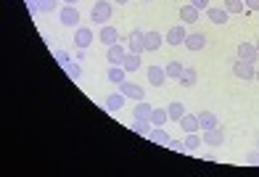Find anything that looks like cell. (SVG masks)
<instances>
[{"label":"cell","instance_id":"obj_12","mask_svg":"<svg viewBox=\"0 0 259 177\" xmlns=\"http://www.w3.org/2000/svg\"><path fill=\"white\" fill-rule=\"evenodd\" d=\"M98 37H101V42L106 45V48H109V45L119 42V32H116V27H111V24H103L101 32H98Z\"/></svg>","mask_w":259,"mask_h":177},{"label":"cell","instance_id":"obj_22","mask_svg":"<svg viewBox=\"0 0 259 177\" xmlns=\"http://www.w3.org/2000/svg\"><path fill=\"white\" fill-rule=\"evenodd\" d=\"M180 127L185 129V132H196V129L201 127V124H198V116H196V114H183Z\"/></svg>","mask_w":259,"mask_h":177},{"label":"cell","instance_id":"obj_34","mask_svg":"<svg viewBox=\"0 0 259 177\" xmlns=\"http://www.w3.org/2000/svg\"><path fill=\"white\" fill-rule=\"evenodd\" d=\"M246 164H251V167H259V148L246 153Z\"/></svg>","mask_w":259,"mask_h":177},{"label":"cell","instance_id":"obj_23","mask_svg":"<svg viewBox=\"0 0 259 177\" xmlns=\"http://www.w3.org/2000/svg\"><path fill=\"white\" fill-rule=\"evenodd\" d=\"M198 124H201V129H211V127H220L217 116L211 114V111H201V114H198Z\"/></svg>","mask_w":259,"mask_h":177},{"label":"cell","instance_id":"obj_38","mask_svg":"<svg viewBox=\"0 0 259 177\" xmlns=\"http://www.w3.org/2000/svg\"><path fill=\"white\" fill-rule=\"evenodd\" d=\"M27 6H29L32 14H37V0H27Z\"/></svg>","mask_w":259,"mask_h":177},{"label":"cell","instance_id":"obj_41","mask_svg":"<svg viewBox=\"0 0 259 177\" xmlns=\"http://www.w3.org/2000/svg\"><path fill=\"white\" fill-rule=\"evenodd\" d=\"M254 45H256V51H259V40H256V42H254Z\"/></svg>","mask_w":259,"mask_h":177},{"label":"cell","instance_id":"obj_31","mask_svg":"<svg viewBox=\"0 0 259 177\" xmlns=\"http://www.w3.org/2000/svg\"><path fill=\"white\" fill-rule=\"evenodd\" d=\"M58 0H37V14H51V11H56Z\"/></svg>","mask_w":259,"mask_h":177},{"label":"cell","instance_id":"obj_8","mask_svg":"<svg viewBox=\"0 0 259 177\" xmlns=\"http://www.w3.org/2000/svg\"><path fill=\"white\" fill-rule=\"evenodd\" d=\"M93 40H96V34H93L90 27H77V29H74V45H77V48L85 51Z\"/></svg>","mask_w":259,"mask_h":177},{"label":"cell","instance_id":"obj_10","mask_svg":"<svg viewBox=\"0 0 259 177\" xmlns=\"http://www.w3.org/2000/svg\"><path fill=\"white\" fill-rule=\"evenodd\" d=\"M119 93H124V96H127V98H133V101H143V96H146L143 87L135 85V82H127V79L119 85Z\"/></svg>","mask_w":259,"mask_h":177},{"label":"cell","instance_id":"obj_43","mask_svg":"<svg viewBox=\"0 0 259 177\" xmlns=\"http://www.w3.org/2000/svg\"><path fill=\"white\" fill-rule=\"evenodd\" d=\"M143 3H151V0H143Z\"/></svg>","mask_w":259,"mask_h":177},{"label":"cell","instance_id":"obj_42","mask_svg":"<svg viewBox=\"0 0 259 177\" xmlns=\"http://www.w3.org/2000/svg\"><path fill=\"white\" fill-rule=\"evenodd\" d=\"M254 79H259V72H256V77H254Z\"/></svg>","mask_w":259,"mask_h":177},{"label":"cell","instance_id":"obj_3","mask_svg":"<svg viewBox=\"0 0 259 177\" xmlns=\"http://www.w3.org/2000/svg\"><path fill=\"white\" fill-rule=\"evenodd\" d=\"M233 74L238 77V79H254L256 77V69H254V64L251 61H243V58H238V61L233 64Z\"/></svg>","mask_w":259,"mask_h":177},{"label":"cell","instance_id":"obj_17","mask_svg":"<svg viewBox=\"0 0 259 177\" xmlns=\"http://www.w3.org/2000/svg\"><path fill=\"white\" fill-rule=\"evenodd\" d=\"M122 66H124V72H127V74H135L138 69H140V53H130V51H127Z\"/></svg>","mask_w":259,"mask_h":177},{"label":"cell","instance_id":"obj_25","mask_svg":"<svg viewBox=\"0 0 259 177\" xmlns=\"http://www.w3.org/2000/svg\"><path fill=\"white\" fill-rule=\"evenodd\" d=\"M124 79H127L124 66H109V82H114V85H122Z\"/></svg>","mask_w":259,"mask_h":177},{"label":"cell","instance_id":"obj_24","mask_svg":"<svg viewBox=\"0 0 259 177\" xmlns=\"http://www.w3.org/2000/svg\"><path fill=\"white\" fill-rule=\"evenodd\" d=\"M167 114H169V119H172V122H180V119H183V114H185V106H183L180 101H172V103L167 106Z\"/></svg>","mask_w":259,"mask_h":177},{"label":"cell","instance_id":"obj_44","mask_svg":"<svg viewBox=\"0 0 259 177\" xmlns=\"http://www.w3.org/2000/svg\"><path fill=\"white\" fill-rule=\"evenodd\" d=\"M256 148H259V143H256Z\"/></svg>","mask_w":259,"mask_h":177},{"label":"cell","instance_id":"obj_28","mask_svg":"<svg viewBox=\"0 0 259 177\" xmlns=\"http://www.w3.org/2000/svg\"><path fill=\"white\" fill-rule=\"evenodd\" d=\"M183 64L180 61H169L167 66H164V72H167V77H172V79H180V74H183Z\"/></svg>","mask_w":259,"mask_h":177},{"label":"cell","instance_id":"obj_32","mask_svg":"<svg viewBox=\"0 0 259 177\" xmlns=\"http://www.w3.org/2000/svg\"><path fill=\"white\" fill-rule=\"evenodd\" d=\"M64 69H66L69 79H79V77H82V66H79L77 61H72V64H69V66H64Z\"/></svg>","mask_w":259,"mask_h":177},{"label":"cell","instance_id":"obj_2","mask_svg":"<svg viewBox=\"0 0 259 177\" xmlns=\"http://www.w3.org/2000/svg\"><path fill=\"white\" fill-rule=\"evenodd\" d=\"M127 51H130V53H143V51H146V32H143V29H133V32H130Z\"/></svg>","mask_w":259,"mask_h":177},{"label":"cell","instance_id":"obj_15","mask_svg":"<svg viewBox=\"0 0 259 177\" xmlns=\"http://www.w3.org/2000/svg\"><path fill=\"white\" fill-rule=\"evenodd\" d=\"M148 140H151V143H156V146H164V148H167L172 138H169V132H167L164 127H154V129H151V135H148Z\"/></svg>","mask_w":259,"mask_h":177},{"label":"cell","instance_id":"obj_40","mask_svg":"<svg viewBox=\"0 0 259 177\" xmlns=\"http://www.w3.org/2000/svg\"><path fill=\"white\" fill-rule=\"evenodd\" d=\"M114 3H116V6H124V3H130V0H114Z\"/></svg>","mask_w":259,"mask_h":177},{"label":"cell","instance_id":"obj_6","mask_svg":"<svg viewBox=\"0 0 259 177\" xmlns=\"http://www.w3.org/2000/svg\"><path fill=\"white\" fill-rule=\"evenodd\" d=\"M204 146H214L220 148L222 143H225V132H222V127H211V129H204Z\"/></svg>","mask_w":259,"mask_h":177},{"label":"cell","instance_id":"obj_39","mask_svg":"<svg viewBox=\"0 0 259 177\" xmlns=\"http://www.w3.org/2000/svg\"><path fill=\"white\" fill-rule=\"evenodd\" d=\"M64 3H66V6H77V3H79V0H64Z\"/></svg>","mask_w":259,"mask_h":177},{"label":"cell","instance_id":"obj_19","mask_svg":"<svg viewBox=\"0 0 259 177\" xmlns=\"http://www.w3.org/2000/svg\"><path fill=\"white\" fill-rule=\"evenodd\" d=\"M178 82H180V85H183V87H193V85H196V82H198V74H196V69H191V66H185V69H183V74H180V79H178Z\"/></svg>","mask_w":259,"mask_h":177},{"label":"cell","instance_id":"obj_5","mask_svg":"<svg viewBox=\"0 0 259 177\" xmlns=\"http://www.w3.org/2000/svg\"><path fill=\"white\" fill-rule=\"evenodd\" d=\"M185 37H188V29H185V24H175V27L167 32V37H164V42H169L172 48H175V45H185Z\"/></svg>","mask_w":259,"mask_h":177},{"label":"cell","instance_id":"obj_4","mask_svg":"<svg viewBox=\"0 0 259 177\" xmlns=\"http://www.w3.org/2000/svg\"><path fill=\"white\" fill-rule=\"evenodd\" d=\"M58 19H61V24L64 27H79V11H77V6H64L61 8V14H58Z\"/></svg>","mask_w":259,"mask_h":177},{"label":"cell","instance_id":"obj_16","mask_svg":"<svg viewBox=\"0 0 259 177\" xmlns=\"http://www.w3.org/2000/svg\"><path fill=\"white\" fill-rule=\"evenodd\" d=\"M148 82H151L154 87H161L164 82H167V72H164L161 66H151V69H148Z\"/></svg>","mask_w":259,"mask_h":177},{"label":"cell","instance_id":"obj_36","mask_svg":"<svg viewBox=\"0 0 259 177\" xmlns=\"http://www.w3.org/2000/svg\"><path fill=\"white\" fill-rule=\"evenodd\" d=\"M191 6H196L198 11H206L209 8V0H191Z\"/></svg>","mask_w":259,"mask_h":177},{"label":"cell","instance_id":"obj_14","mask_svg":"<svg viewBox=\"0 0 259 177\" xmlns=\"http://www.w3.org/2000/svg\"><path fill=\"white\" fill-rule=\"evenodd\" d=\"M198 16H201V11H198L196 6H191V3L180 8V21H183V24H196Z\"/></svg>","mask_w":259,"mask_h":177},{"label":"cell","instance_id":"obj_1","mask_svg":"<svg viewBox=\"0 0 259 177\" xmlns=\"http://www.w3.org/2000/svg\"><path fill=\"white\" fill-rule=\"evenodd\" d=\"M111 16H114V6L109 3V0H96V6H93V11H90V19L103 27V24H109Z\"/></svg>","mask_w":259,"mask_h":177},{"label":"cell","instance_id":"obj_13","mask_svg":"<svg viewBox=\"0 0 259 177\" xmlns=\"http://www.w3.org/2000/svg\"><path fill=\"white\" fill-rule=\"evenodd\" d=\"M238 58H243V61H259V51H256V45L254 42H241L238 45Z\"/></svg>","mask_w":259,"mask_h":177},{"label":"cell","instance_id":"obj_29","mask_svg":"<svg viewBox=\"0 0 259 177\" xmlns=\"http://www.w3.org/2000/svg\"><path fill=\"white\" fill-rule=\"evenodd\" d=\"M133 132H138V135L148 138V135H151V122H148V119H135V124H133Z\"/></svg>","mask_w":259,"mask_h":177},{"label":"cell","instance_id":"obj_9","mask_svg":"<svg viewBox=\"0 0 259 177\" xmlns=\"http://www.w3.org/2000/svg\"><path fill=\"white\" fill-rule=\"evenodd\" d=\"M204 45H206V34L201 32H188V37H185V48L188 51H204Z\"/></svg>","mask_w":259,"mask_h":177},{"label":"cell","instance_id":"obj_26","mask_svg":"<svg viewBox=\"0 0 259 177\" xmlns=\"http://www.w3.org/2000/svg\"><path fill=\"white\" fill-rule=\"evenodd\" d=\"M151 111H154V106H151V103L138 101V106H135V119H148V122H151Z\"/></svg>","mask_w":259,"mask_h":177},{"label":"cell","instance_id":"obj_35","mask_svg":"<svg viewBox=\"0 0 259 177\" xmlns=\"http://www.w3.org/2000/svg\"><path fill=\"white\" fill-rule=\"evenodd\" d=\"M167 148H172V151L183 153V151H185V140H169V146H167Z\"/></svg>","mask_w":259,"mask_h":177},{"label":"cell","instance_id":"obj_30","mask_svg":"<svg viewBox=\"0 0 259 177\" xmlns=\"http://www.w3.org/2000/svg\"><path fill=\"white\" fill-rule=\"evenodd\" d=\"M225 11H228V14H243L246 3H243V0H225Z\"/></svg>","mask_w":259,"mask_h":177},{"label":"cell","instance_id":"obj_27","mask_svg":"<svg viewBox=\"0 0 259 177\" xmlns=\"http://www.w3.org/2000/svg\"><path fill=\"white\" fill-rule=\"evenodd\" d=\"M167 122H169V114H167V109H154V111H151V124L161 127V124H167Z\"/></svg>","mask_w":259,"mask_h":177},{"label":"cell","instance_id":"obj_7","mask_svg":"<svg viewBox=\"0 0 259 177\" xmlns=\"http://www.w3.org/2000/svg\"><path fill=\"white\" fill-rule=\"evenodd\" d=\"M124 56H127V48H122L119 42H114V45H109V53H106V61H109V66H122Z\"/></svg>","mask_w":259,"mask_h":177},{"label":"cell","instance_id":"obj_18","mask_svg":"<svg viewBox=\"0 0 259 177\" xmlns=\"http://www.w3.org/2000/svg\"><path fill=\"white\" fill-rule=\"evenodd\" d=\"M161 42H164V37H161L159 32H146V51L156 53L161 48Z\"/></svg>","mask_w":259,"mask_h":177},{"label":"cell","instance_id":"obj_33","mask_svg":"<svg viewBox=\"0 0 259 177\" xmlns=\"http://www.w3.org/2000/svg\"><path fill=\"white\" fill-rule=\"evenodd\" d=\"M53 56H56V61L61 64V66H69V64H72V56H69L66 51H56Z\"/></svg>","mask_w":259,"mask_h":177},{"label":"cell","instance_id":"obj_20","mask_svg":"<svg viewBox=\"0 0 259 177\" xmlns=\"http://www.w3.org/2000/svg\"><path fill=\"white\" fill-rule=\"evenodd\" d=\"M124 98H127L124 93H111V96L106 98V109H109V111H119L124 106Z\"/></svg>","mask_w":259,"mask_h":177},{"label":"cell","instance_id":"obj_21","mask_svg":"<svg viewBox=\"0 0 259 177\" xmlns=\"http://www.w3.org/2000/svg\"><path fill=\"white\" fill-rule=\"evenodd\" d=\"M201 146H204V138H201V135L188 132V138H185V151H188V153H196Z\"/></svg>","mask_w":259,"mask_h":177},{"label":"cell","instance_id":"obj_11","mask_svg":"<svg viewBox=\"0 0 259 177\" xmlns=\"http://www.w3.org/2000/svg\"><path fill=\"white\" fill-rule=\"evenodd\" d=\"M228 11H225V6H222V8H206V19L211 21V24H217V27H222V24H228Z\"/></svg>","mask_w":259,"mask_h":177},{"label":"cell","instance_id":"obj_37","mask_svg":"<svg viewBox=\"0 0 259 177\" xmlns=\"http://www.w3.org/2000/svg\"><path fill=\"white\" fill-rule=\"evenodd\" d=\"M246 3V11H259V0H243Z\"/></svg>","mask_w":259,"mask_h":177}]
</instances>
